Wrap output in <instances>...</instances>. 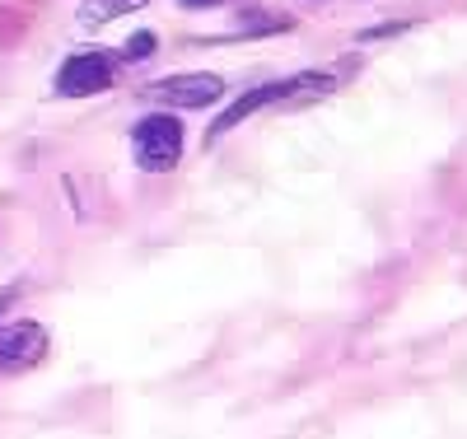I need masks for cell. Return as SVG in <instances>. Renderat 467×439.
Returning <instances> with one entry per match:
<instances>
[{
	"label": "cell",
	"instance_id": "cell-1",
	"mask_svg": "<svg viewBox=\"0 0 467 439\" xmlns=\"http://www.w3.org/2000/svg\"><path fill=\"white\" fill-rule=\"evenodd\" d=\"M131 154L145 173H169L182 159V122L169 112H150L131 127Z\"/></svg>",
	"mask_w": 467,
	"mask_h": 439
},
{
	"label": "cell",
	"instance_id": "cell-2",
	"mask_svg": "<svg viewBox=\"0 0 467 439\" xmlns=\"http://www.w3.org/2000/svg\"><path fill=\"white\" fill-rule=\"evenodd\" d=\"M112 79H117V66L108 52H80L57 70V94L61 99H89V94H103Z\"/></svg>",
	"mask_w": 467,
	"mask_h": 439
},
{
	"label": "cell",
	"instance_id": "cell-3",
	"mask_svg": "<svg viewBox=\"0 0 467 439\" xmlns=\"http://www.w3.org/2000/svg\"><path fill=\"white\" fill-rule=\"evenodd\" d=\"M220 94H224L220 75H169V79L145 85V99L178 103V108H211V103H220Z\"/></svg>",
	"mask_w": 467,
	"mask_h": 439
},
{
	"label": "cell",
	"instance_id": "cell-4",
	"mask_svg": "<svg viewBox=\"0 0 467 439\" xmlns=\"http://www.w3.org/2000/svg\"><path fill=\"white\" fill-rule=\"evenodd\" d=\"M43 355H47V332L37 323L24 318V323L0 328V365H5V370H33Z\"/></svg>",
	"mask_w": 467,
	"mask_h": 439
},
{
	"label": "cell",
	"instance_id": "cell-5",
	"mask_svg": "<svg viewBox=\"0 0 467 439\" xmlns=\"http://www.w3.org/2000/svg\"><path fill=\"white\" fill-rule=\"evenodd\" d=\"M281 79H276V85H262V89H253V94H244L239 103H234V108H224L220 117H215V122H211V131H206V141H220L224 131H234V127H239L244 122V117H253L257 108H266V103H281Z\"/></svg>",
	"mask_w": 467,
	"mask_h": 439
},
{
	"label": "cell",
	"instance_id": "cell-6",
	"mask_svg": "<svg viewBox=\"0 0 467 439\" xmlns=\"http://www.w3.org/2000/svg\"><path fill=\"white\" fill-rule=\"evenodd\" d=\"M145 0H85L80 5V28H103V24H112V19H122V15H131V10H140Z\"/></svg>",
	"mask_w": 467,
	"mask_h": 439
},
{
	"label": "cell",
	"instance_id": "cell-7",
	"mask_svg": "<svg viewBox=\"0 0 467 439\" xmlns=\"http://www.w3.org/2000/svg\"><path fill=\"white\" fill-rule=\"evenodd\" d=\"M150 52H154V37L150 33H136L131 43H127V57H150Z\"/></svg>",
	"mask_w": 467,
	"mask_h": 439
},
{
	"label": "cell",
	"instance_id": "cell-8",
	"mask_svg": "<svg viewBox=\"0 0 467 439\" xmlns=\"http://www.w3.org/2000/svg\"><path fill=\"white\" fill-rule=\"evenodd\" d=\"M402 28H411V24H379V28H369V33H365V43H369V37H388V33H402Z\"/></svg>",
	"mask_w": 467,
	"mask_h": 439
},
{
	"label": "cell",
	"instance_id": "cell-9",
	"mask_svg": "<svg viewBox=\"0 0 467 439\" xmlns=\"http://www.w3.org/2000/svg\"><path fill=\"white\" fill-rule=\"evenodd\" d=\"M178 5H187V10H206V5H220V0H178Z\"/></svg>",
	"mask_w": 467,
	"mask_h": 439
}]
</instances>
